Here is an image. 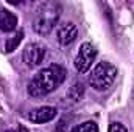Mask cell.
Masks as SVG:
<instances>
[{"instance_id": "cell-1", "label": "cell", "mask_w": 134, "mask_h": 132, "mask_svg": "<svg viewBox=\"0 0 134 132\" xmlns=\"http://www.w3.org/2000/svg\"><path fill=\"white\" fill-rule=\"evenodd\" d=\"M66 70L61 65H50L42 68L28 84V93L31 97H42L56 90L66 79Z\"/></svg>"}, {"instance_id": "cell-2", "label": "cell", "mask_w": 134, "mask_h": 132, "mask_svg": "<svg viewBox=\"0 0 134 132\" xmlns=\"http://www.w3.org/2000/svg\"><path fill=\"white\" fill-rule=\"evenodd\" d=\"M58 19H59V6L53 2L42 3L36 11V17L33 22L34 31L41 36L50 34L52 30L55 28Z\"/></svg>"}, {"instance_id": "cell-3", "label": "cell", "mask_w": 134, "mask_h": 132, "mask_svg": "<svg viewBox=\"0 0 134 132\" xmlns=\"http://www.w3.org/2000/svg\"><path fill=\"white\" fill-rule=\"evenodd\" d=\"M115 76H117V67L108 61H101L94 67L92 73L89 75V82L95 90L104 92L112 86Z\"/></svg>"}, {"instance_id": "cell-4", "label": "cell", "mask_w": 134, "mask_h": 132, "mask_svg": "<svg viewBox=\"0 0 134 132\" xmlns=\"http://www.w3.org/2000/svg\"><path fill=\"white\" fill-rule=\"evenodd\" d=\"M95 58H97V50H95V47H94L92 44H89V42L83 44V45L80 47V51H78V55H76V58H75V62H73L76 71L86 73V71L92 67V62L95 61Z\"/></svg>"}, {"instance_id": "cell-5", "label": "cell", "mask_w": 134, "mask_h": 132, "mask_svg": "<svg viewBox=\"0 0 134 132\" xmlns=\"http://www.w3.org/2000/svg\"><path fill=\"white\" fill-rule=\"evenodd\" d=\"M24 62L30 68L39 67L45 58V47L39 44H28L24 50Z\"/></svg>"}, {"instance_id": "cell-6", "label": "cell", "mask_w": 134, "mask_h": 132, "mask_svg": "<svg viewBox=\"0 0 134 132\" xmlns=\"http://www.w3.org/2000/svg\"><path fill=\"white\" fill-rule=\"evenodd\" d=\"M56 36H58V42L61 45H70L78 37V28L73 22H66V23L59 25Z\"/></svg>"}, {"instance_id": "cell-7", "label": "cell", "mask_w": 134, "mask_h": 132, "mask_svg": "<svg viewBox=\"0 0 134 132\" xmlns=\"http://www.w3.org/2000/svg\"><path fill=\"white\" fill-rule=\"evenodd\" d=\"M58 110L55 107H50V106H44V107H37L31 110L28 113V120L33 121V123H47V121H52L55 117H56Z\"/></svg>"}, {"instance_id": "cell-8", "label": "cell", "mask_w": 134, "mask_h": 132, "mask_svg": "<svg viewBox=\"0 0 134 132\" xmlns=\"http://www.w3.org/2000/svg\"><path fill=\"white\" fill-rule=\"evenodd\" d=\"M17 28V16H14L11 11L0 8V30L5 33L14 31Z\"/></svg>"}, {"instance_id": "cell-9", "label": "cell", "mask_w": 134, "mask_h": 132, "mask_svg": "<svg viewBox=\"0 0 134 132\" xmlns=\"http://www.w3.org/2000/svg\"><path fill=\"white\" fill-rule=\"evenodd\" d=\"M22 39H24V31H22V30H19L17 33H14L11 37H8V39H6L5 51H6V53H13V51L19 47V44L22 42Z\"/></svg>"}, {"instance_id": "cell-10", "label": "cell", "mask_w": 134, "mask_h": 132, "mask_svg": "<svg viewBox=\"0 0 134 132\" xmlns=\"http://www.w3.org/2000/svg\"><path fill=\"white\" fill-rule=\"evenodd\" d=\"M70 132H98V126L94 121H86V123H81V124L75 126Z\"/></svg>"}, {"instance_id": "cell-11", "label": "cell", "mask_w": 134, "mask_h": 132, "mask_svg": "<svg viewBox=\"0 0 134 132\" xmlns=\"http://www.w3.org/2000/svg\"><path fill=\"white\" fill-rule=\"evenodd\" d=\"M83 92H84L83 84H81V82H75V84L70 87V90H69V97L73 99V101H80L81 97H83Z\"/></svg>"}, {"instance_id": "cell-12", "label": "cell", "mask_w": 134, "mask_h": 132, "mask_svg": "<svg viewBox=\"0 0 134 132\" xmlns=\"http://www.w3.org/2000/svg\"><path fill=\"white\" fill-rule=\"evenodd\" d=\"M109 132H128V131L122 123H112L109 126Z\"/></svg>"}, {"instance_id": "cell-13", "label": "cell", "mask_w": 134, "mask_h": 132, "mask_svg": "<svg viewBox=\"0 0 134 132\" xmlns=\"http://www.w3.org/2000/svg\"><path fill=\"white\" fill-rule=\"evenodd\" d=\"M17 132H28V129H27L25 126H19V128H17Z\"/></svg>"}, {"instance_id": "cell-14", "label": "cell", "mask_w": 134, "mask_h": 132, "mask_svg": "<svg viewBox=\"0 0 134 132\" xmlns=\"http://www.w3.org/2000/svg\"><path fill=\"white\" fill-rule=\"evenodd\" d=\"M6 132H16V131H6Z\"/></svg>"}]
</instances>
